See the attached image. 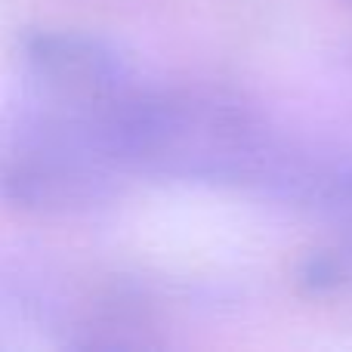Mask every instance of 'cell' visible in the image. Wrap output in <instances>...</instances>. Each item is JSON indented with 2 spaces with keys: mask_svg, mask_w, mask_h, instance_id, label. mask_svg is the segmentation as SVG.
<instances>
[{
  "mask_svg": "<svg viewBox=\"0 0 352 352\" xmlns=\"http://www.w3.org/2000/svg\"><path fill=\"white\" fill-rule=\"evenodd\" d=\"M340 3H346V6H352V0H340Z\"/></svg>",
  "mask_w": 352,
  "mask_h": 352,
  "instance_id": "obj_4",
  "label": "cell"
},
{
  "mask_svg": "<svg viewBox=\"0 0 352 352\" xmlns=\"http://www.w3.org/2000/svg\"><path fill=\"white\" fill-rule=\"evenodd\" d=\"M111 115L25 93L0 133V198L34 213H78L115 195L124 173Z\"/></svg>",
  "mask_w": 352,
  "mask_h": 352,
  "instance_id": "obj_2",
  "label": "cell"
},
{
  "mask_svg": "<svg viewBox=\"0 0 352 352\" xmlns=\"http://www.w3.org/2000/svg\"><path fill=\"white\" fill-rule=\"evenodd\" d=\"M111 148L127 176L235 182L263 158V133L241 102L210 90L136 87L111 115Z\"/></svg>",
  "mask_w": 352,
  "mask_h": 352,
  "instance_id": "obj_1",
  "label": "cell"
},
{
  "mask_svg": "<svg viewBox=\"0 0 352 352\" xmlns=\"http://www.w3.org/2000/svg\"><path fill=\"white\" fill-rule=\"evenodd\" d=\"M25 93L115 115L140 87L130 62L105 41L80 31H37L22 41Z\"/></svg>",
  "mask_w": 352,
  "mask_h": 352,
  "instance_id": "obj_3",
  "label": "cell"
}]
</instances>
